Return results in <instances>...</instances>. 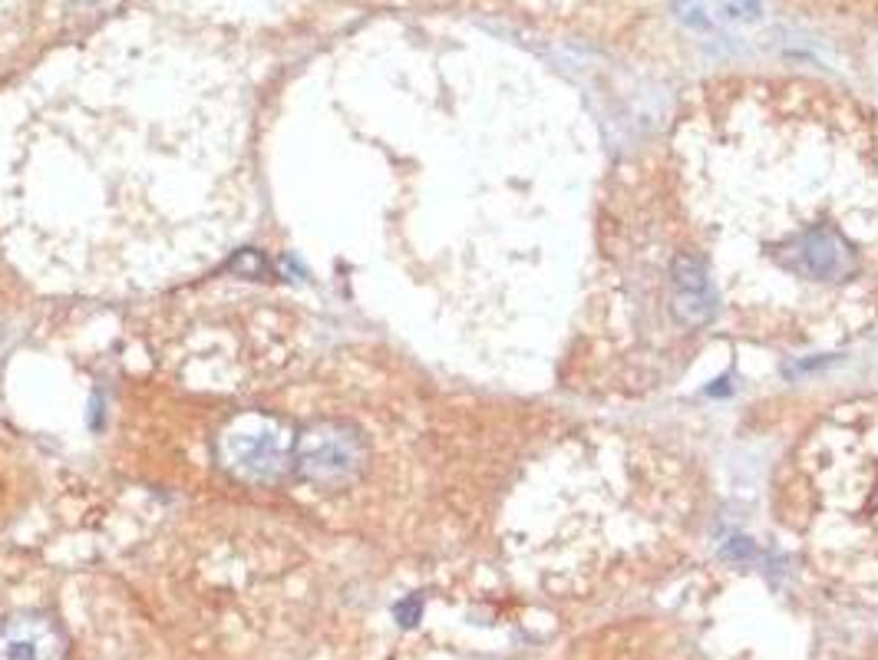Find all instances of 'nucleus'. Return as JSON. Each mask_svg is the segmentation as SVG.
Returning a JSON list of instances; mask_svg holds the SVG:
<instances>
[{
	"label": "nucleus",
	"mask_w": 878,
	"mask_h": 660,
	"mask_svg": "<svg viewBox=\"0 0 878 660\" xmlns=\"http://www.w3.org/2000/svg\"><path fill=\"white\" fill-rule=\"evenodd\" d=\"M297 439L291 436L277 416L267 413H245L231 420L228 429L218 436V456L222 463L241 479L267 483L285 475Z\"/></svg>",
	"instance_id": "f257e3e1"
},
{
	"label": "nucleus",
	"mask_w": 878,
	"mask_h": 660,
	"mask_svg": "<svg viewBox=\"0 0 878 660\" xmlns=\"http://www.w3.org/2000/svg\"><path fill=\"white\" fill-rule=\"evenodd\" d=\"M667 285H671V307L674 321L687 330H701V327L713 324V317L720 311V291L713 285L711 267L697 251H677L667 267Z\"/></svg>",
	"instance_id": "7ed1b4c3"
},
{
	"label": "nucleus",
	"mask_w": 878,
	"mask_h": 660,
	"mask_svg": "<svg viewBox=\"0 0 878 660\" xmlns=\"http://www.w3.org/2000/svg\"><path fill=\"white\" fill-rule=\"evenodd\" d=\"M0 660H69L67 628L47 611H17L0 621Z\"/></svg>",
	"instance_id": "20e7f679"
},
{
	"label": "nucleus",
	"mask_w": 878,
	"mask_h": 660,
	"mask_svg": "<svg viewBox=\"0 0 878 660\" xmlns=\"http://www.w3.org/2000/svg\"><path fill=\"white\" fill-rule=\"evenodd\" d=\"M297 473L311 485L321 489H340L354 483L367 466V443L354 426L324 420L314 423L304 436H297L294 446Z\"/></svg>",
	"instance_id": "f03ea898"
},
{
	"label": "nucleus",
	"mask_w": 878,
	"mask_h": 660,
	"mask_svg": "<svg viewBox=\"0 0 878 660\" xmlns=\"http://www.w3.org/2000/svg\"><path fill=\"white\" fill-rule=\"evenodd\" d=\"M394 618L400 628H416L420 624V618H423V598H406V601H400L394 608Z\"/></svg>",
	"instance_id": "39448f33"
}]
</instances>
